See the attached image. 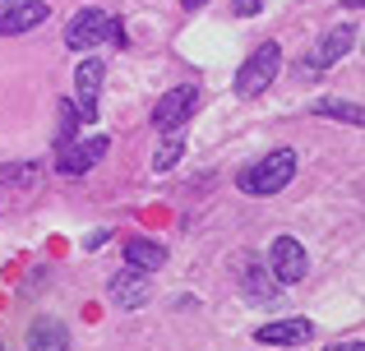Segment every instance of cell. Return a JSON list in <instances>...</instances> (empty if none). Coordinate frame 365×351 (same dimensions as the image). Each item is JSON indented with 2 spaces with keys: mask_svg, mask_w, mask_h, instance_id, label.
<instances>
[{
  "mask_svg": "<svg viewBox=\"0 0 365 351\" xmlns=\"http://www.w3.org/2000/svg\"><path fill=\"white\" fill-rule=\"evenodd\" d=\"M292 176H296V153L292 148H277V153L264 157V162L245 167L236 185H241L245 194H277V189L292 185Z\"/></svg>",
  "mask_w": 365,
  "mask_h": 351,
  "instance_id": "6da1fadb",
  "label": "cell"
},
{
  "mask_svg": "<svg viewBox=\"0 0 365 351\" xmlns=\"http://www.w3.org/2000/svg\"><path fill=\"white\" fill-rule=\"evenodd\" d=\"M65 42H70L74 51H93L98 42H125V28L107 9H79V14L70 19V28H65Z\"/></svg>",
  "mask_w": 365,
  "mask_h": 351,
  "instance_id": "7a4b0ae2",
  "label": "cell"
},
{
  "mask_svg": "<svg viewBox=\"0 0 365 351\" xmlns=\"http://www.w3.org/2000/svg\"><path fill=\"white\" fill-rule=\"evenodd\" d=\"M277 70H282V46H277V42L255 46L250 61L236 70V93H241V98H259V93L277 79Z\"/></svg>",
  "mask_w": 365,
  "mask_h": 351,
  "instance_id": "3957f363",
  "label": "cell"
},
{
  "mask_svg": "<svg viewBox=\"0 0 365 351\" xmlns=\"http://www.w3.org/2000/svg\"><path fill=\"white\" fill-rule=\"evenodd\" d=\"M195 107H199V88H195V83H185V88H171L167 98H158V107H153V125H158L162 135H176Z\"/></svg>",
  "mask_w": 365,
  "mask_h": 351,
  "instance_id": "277c9868",
  "label": "cell"
},
{
  "mask_svg": "<svg viewBox=\"0 0 365 351\" xmlns=\"http://www.w3.org/2000/svg\"><path fill=\"white\" fill-rule=\"evenodd\" d=\"M305 268H310V259H305L301 241H292V236H277L273 250H268V273H273L282 287H292V282L305 278Z\"/></svg>",
  "mask_w": 365,
  "mask_h": 351,
  "instance_id": "5b68a950",
  "label": "cell"
},
{
  "mask_svg": "<svg viewBox=\"0 0 365 351\" xmlns=\"http://www.w3.org/2000/svg\"><path fill=\"white\" fill-rule=\"evenodd\" d=\"M51 19V9L42 0H5L0 5V37H19V33H33Z\"/></svg>",
  "mask_w": 365,
  "mask_h": 351,
  "instance_id": "8992f818",
  "label": "cell"
},
{
  "mask_svg": "<svg viewBox=\"0 0 365 351\" xmlns=\"http://www.w3.org/2000/svg\"><path fill=\"white\" fill-rule=\"evenodd\" d=\"M107 148H111L107 135H93V139H83V144H65L56 167H61V176H83V172H93L98 157H107Z\"/></svg>",
  "mask_w": 365,
  "mask_h": 351,
  "instance_id": "52a82bcc",
  "label": "cell"
},
{
  "mask_svg": "<svg viewBox=\"0 0 365 351\" xmlns=\"http://www.w3.org/2000/svg\"><path fill=\"white\" fill-rule=\"evenodd\" d=\"M111 296H116L120 310H143V305H148V296H153L148 273H139V268H130V263H125V273L111 278Z\"/></svg>",
  "mask_w": 365,
  "mask_h": 351,
  "instance_id": "ba28073f",
  "label": "cell"
},
{
  "mask_svg": "<svg viewBox=\"0 0 365 351\" xmlns=\"http://www.w3.org/2000/svg\"><path fill=\"white\" fill-rule=\"evenodd\" d=\"M102 79H107V65H102V61H79V70H74V88H79V116L83 120L98 116Z\"/></svg>",
  "mask_w": 365,
  "mask_h": 351,
  "instance_id": "9c48e42d",
  "label": "cell"
},
{
  "mask_svg": "<svg viewBox=\"0 0 365 351\" xmlns=\"http://www.w3.org/2000/svg\"><path fill=\"white\" fill-rule=\"evenodd\" d=\"M310 333H314L310 319H277V324H264L255 337L264 347H301V342H310Z\"/></svg>",
  "mask_w": 365,
  "mask_h": 351,
  "instance_id": "30bf717a",
  "label": "cell"
},
{
  "mask_svg": "<svg viewBox=\"0 0 365 351\" xmlns=\"http://www.w3.org/2000/svg\"><path fill=\"white\" fill-rule=\"evenodd\" d=\"M65 347H70V328L61 319L42 315L28 324V351H65Z\"/></svg>",
  "mask_w": 365,
  "mask_h": 351,
  "instance_id": "8fae6325",
  "label": "cell"
},
{
  "mask_svg": "<svg viewBox=\"0 0 365 351\" xmlns=\"http://www.w3.org/2000/svg\"><path fill=\"white\" fill-rule=\"evenodd\" d=\"M351 42H356V28L351 23H342V28H333L329 37H324L319 46H314V56H310V70H324V65H333V61H342V56L351 51Z\"/></svg>",
  "mask_w": 365,
  "mask_h": 351,
  "instance_id": "7c38bea8",
  "label": "cell"
},
{
  "mask_svg": "<svg viewBox=\"0 0 365 351\" xmlns=\"http://www.w3.org/2000/svg\"><path fill=\"white\" fill-rule=\"evenodd\" d=\"M125 263L139 268V273H158L167 263V250L158 241H125Z\"/></svg>",
  "mask_w": 365,
  "mask_h": 351,
  "instance_id": "4fadbf2b",
  "label": "cell"
},
{
  "mask_svg": "<svg viewBox=\"0 0 365 351\" xmlns=\"http://www.w3.org/2000/svg\"><path fill=\"white\" fill-rule=\"evenodd\" d=\"M314 111H319V116H333V120H347V125H365V116H361L356 102H333V98H324V102H314Z\"/></svg>",
  "mask_w": 365,
  "mask_h": 351,
  "instance_id": "5bb4252c",
  "label": "cell"
},
{
  "mask_svg": "<svg viewBox=\"0 0 365 351\" xmlns=\"http://www.w3.org/2000/svg\"><path fill=\"white\" fill-rule=\"evenodd\" d=\"M79 111H74V102H61V148L65 144H70V139H74V130H79Z\"/></svg>",
  "mask_w": 365,
  "mask_h": 351,
  "instance_id": "9a60e30c",
  "label": "cell"
},
{
  "mask_svg": "<svg viewBox=\"0 0 365 351\" xmlns=\"http://www.w3.org/2000/svg\"><path fill=\"white\" fill-rule=\"evenodd\" d=\"M176 157H180V139L171 135V139H167V148L158 153V162H153V167H158V172H171V167H176Z\"/></svg>",
  "mask_w": 365,
  "mask_h": 351,
  "instance_id": "2e32d148",
  "label": "cell"
},
{
  "mask_svg": "<svg viewBox=\"0 0 365 351\" xmlns=\"http://www.w3.org/2000/svg\"><path fill=\"white\" fill-rule=\"evenodd\" d=\"M255 9H264V0H236V14H255Z\"/></svg>",
  "mask_w": 365,
  "mask_h": 351,
  "instance_id": "e0dca14e",
  "label": "cell"
},
{
  "mask_svg": "<svg viewBox=\"0 0 365 351\" xmlns=\"http://www.w3.org/2000/svg\"><path fill=\"white\" fill-rule=\"evenodd\" d=\"M324 351H365L361 342H342V347H324Z\"/></svg>",
  "mask_w": 365,
  "mask_h": 351,
  "instance_id": "ac0fdd59",
  "label": "cell"
},
{
  "mask_svg": "<svg viewBox=\"0 0 365 351\" xmlns=\"http://www.w3.org/2000/svg\"><path fill=\"white\" fill-rule=\"evenodd\" d=\"M185 5H190V9H199V5H208V0H185Z\"/></svg>",
  "mask_w": 365,
  "mask_h": 351,
  "instance_id": "d6986e66",
  "label": "cell"
},
{
  "mask_svg": "<svg viewBox=\"0 0 365 351\" xmlns=\"http://www.w3.org/2000/svg\"><path fill=\"white\" fill-rule=\"evenodd\" d=\"M356 5H361V0H347V9H356Z\"/></svg>",
  "mask_w": 365,
  "mask_h": 351,
  "instance_id": "ffe728a7",
  "label": "cell"
},
{
  "mask_svg": "<svg viewBox=\"0 0 365 351\" xmlns=\"http://www.w3.org/2000/svg\"><path fill=\"white\" fill-rule=\"evenodd\" d=\"M0 351H5V347H0Z\"/></svg>",
  "mask_w": 365,
  "mask_h": 351,
  "instance_id": "44dd1931",
  "label": "cell"
}]
</instances>
